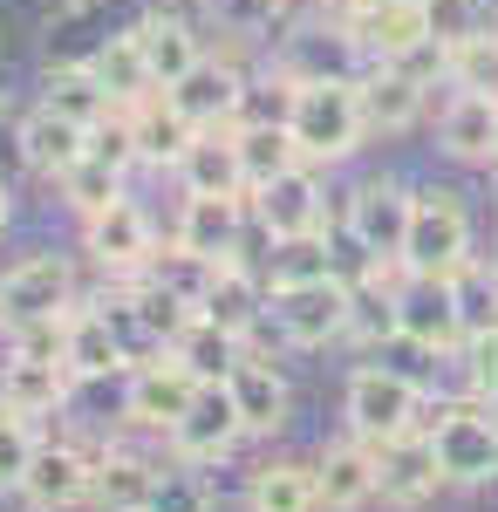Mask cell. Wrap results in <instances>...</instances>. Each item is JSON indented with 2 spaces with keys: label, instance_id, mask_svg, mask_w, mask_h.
Instances as JSON below:
<instances>
[{
  "label": "cell",
  "instance_id": "1",
  "mask_svg": "<svg viewBox=\"0 0 498 512\" xmlns=\"http://www.w3.org/2000/svg\"><path fill=\"white\" fill-rule=\"evenodd\" d=\"M280 123H287V137H294L301 164H321V171L348 164L362 144H369V123H362V96H355V82H287Z\"/></svg>",
  "mask_w": 498,
  "mask_h": 512
},
{
  "label": "cell",
  "instance_id": "2",
  "mask_svg": "<svg viewBox=\"0 0 498 512\" xmlns=\"http://www.w3.org/2000/svg\"><path fill=\"white\" fill-rule=\"evenodd\" d=\"M267 69L280 82H355L369 69V48H362V35L342 28L328 7H307V14H294V21L273 35Z\"/></svg>",
  "mask_w": 498,
  "mask_h": 512
},
{
  "label": "cell",
  "instance_id": "3",
  "mask_svg": "<svg viewBox=\"0 0 498 512\" xmlns=\"http://www.w3.org/2000/svg\"><path fill=\"white\" fill-rule=\"evenodd\" d=\"M267 315L287 349L348 342V328H355V280L328 274V280H301V287H267Z\"/></svg>",
  "mask_w": 498,
  "mask_h": 512
},
{
  "label": "cell",
  "instance_id": "4",
  "mask_svg": "<svg viewBox=\"0 0 498 512\" xmlns=\"http://www.w3.org/2000/svg\"><path fill=\"white\" fill-rule=\"evenodd\" d=\"M423 437H430V451H437L444 485H498V417H492V403H478V396L444 403Z\"/></svg>",
  "mask_w": 498,
  "mask_h": 512
},
{
  "label": "cell",
  "instance_id": "5",
  "mask_svg": "<svg viewBox=\"0 0 498 512\" xmlns=\"http://www.w3.org/2000/svg\"><path fill=\"white\" fill-rule=\"evenodd\" d=\"M471 260V205L451 185H423L417 212H410V239H403V267L410 274H458Z\"/></svg>",
  "mask_w": 498,
  "mask_h": 512
},
{
  "label": "cell",
  "instance_id": "6",
  "mask_svg": "<svg viewBox=\"0 0 498 512\" xmlns=\"http://www.w3.org/2000/svg\"><path fill=\"white\" fill-rule=\"evenodd\" d=\"M348 431L369 437V444H389V437H410L417 431V410H423V390L417 376H403V369H383V362H362L355 376H348Z\"/></svg>",
  "mask_w": 498,
  "mask_h": 512
},
{
  "label": "cell",
  "instance_id": "7",
  "mask_svg": "<svg viewBox=\"0 0 498 512\" xmlns=\"http://www.w3.org/2000/svg\"><path fill=\"white\" fill-rule=\"evenodd\" d=\"M246 55H253V48H239V41H219V48L198 62L192 76L171 89V96H178V110H185L198 130H232V123L246 117V103H253Z\"/></svg>",
  "mask_w": 498,
  "mask_h": 512
},
{
  "label": "cell",
  "instance_id": "8",
  "mask_svg": "<svg viewBox=\"0 0 498 512\" xmlns=\"http://www.w3.org/2000/svg\"><path fill=\"white\" fill-rule=\"evenodd\" d=\"M410 212H417V185H403V178H362L342 205V226H348L362 260H403Z\"/></svg>",
  "mask_w": 498,
  "mask_h": 512
},
{
  "label": "cell",
  "instance_id": "9",
  "mask_svg": "<svg viewBox=\"0 0 498 512\" xmlns=\"http://www.w3.org/2000/svg\"><path fill=\"white\" fill-rule=\"evenodd\" d=\"M396 342H417L423 355H458L464 321H458V287L451 274H410L396 280Z\"/></svg>",
  "mask_w": 498,
  "mask_h": 512
},
{
  "label": "cell",
  "instance_id": "10",
  "mask_svg": "<svg viewBox=\"0 0 498 512\" xmlns=\"http://www.w3.org/2000/svg\"><path fill=\"white\" fill-rule=\"evenodd\" d=\"M48 315H76V267L62 253H21L0 274V321H48Z\"/></svg>",
  "mask_w": 498,
  "mask_h": 512
},
{
  "label": "cell",
  "instance_id": "11",
  "mask_svg": "<svg viewBox=\"0 0 498 512\" xmlns=\"http://www.w3.org/2000/svg\"><path fill=\"white\" fill-rule=\"evenodd\" d=\"M82 246H89V260L110 280H137V274L157 267V226L137 198H116L110 212L82 219Z\"/></svg>",
  "mask_w": 498,
  "mask_h": 512
},
{
  "label": "cell",
  "instance_id": "12",
  "mask_svg": "<svg viewBox=\"0 0 498 512\" xmlns=\"http://www.w3.org/2000/svg\"><path fill=\"white\" fill-rule=\"evenodd\" d=\"M253 219H260L267 239L321 233V226H328V178H321V164H294V171H280L273 185H260V192H253Z\"/></svg>",
  "mask_w": 498,
  "mask_h": 512
},
{
  "label": "cell",
  "instance_id": "13",
  "mask_svg": "<svg viewBox=\"0 0 498 512\" xmlns=\"http://www.w3.org/2000/svg\"><path fill=\"white\" fill-rule=\"evenodd\" d=\"M130 35H137V48H144L157 89H178V82L212 55V48H205V21L178 14V7H151V14H137V21H130Z\"/></svg>",
  "mask_w": 498,
  "mask_h": 512
},
{
  "label": "cell",
  "instance_id": "14",
  "mask_svg": "<svg viewBox=\"0 0 498 512\" xmlns=\"http://www.w3.org/2000/svg\"><path fill=\"white\" fill-rule=\"evenodd\" d=\"M355 96H362V123H369V137H410L430 110V82L410 76V69H396V62H369L362 76H355Z\"/></svg>",
  "mask_w": 498,
  "mask_h": 512
},
{
  "label": "cell",
  "instance_id": "15",
  "mask_svg": "<svg viewBox=\"0 0 498 512\" xmlns=\"http://www.w3.org/2000/svg\"><path fill=\"white\" fill-rule=\"evenodd\" d=\"M164 437H171V451H178L185 465H219L232 444L246 437V424H239V403H232L226 383H205V390L192 396V410H185Z\"/></svg>",
  "mask_w": 498,
  "mask_h": 512
},
{
  "label": "cell",
  "instance_id": "16",
  "mask_svg": "<svg viewBox=\"0 0 498 512\" xmlns=\"http://www.w3.org/2000/svg\"><path fill=\"white\" fill-rule=\"evenodd\" d=\"M437 151L451 164H478L492 171V151H498V96L485 89H451L437 103Z\"/></svg>",
  "mask_w": 498,
  "mask_h": 512
},
{
  "label": "cell",
  "instance_id": "17",
  "mask_svg": "<svg viewBox=\"0 0 498 512\" xmlns=\"http://www.w3.org/2000/svg\"><path fill=\"white\" fill-rule=\"evenodd\" d=\"M246 233H253V198H192L185 192L171 246H185L198 260H239V239Z\"/></svg>",
  "mask_w": 498,
  "mask_h": 512
},
{
  "label": "cell",
  "instance_id": "18",
  "mask_svg": "<svg viewBox=\"0 0 498 512\" xmlns=\"http://www.w3.org/2000/svg\"><path fill=\"white\" fill-rule=\"evenodd\" d=\"M198 390H205V383H198L192 369H185L171 349H157L151 362H137V376H130V403H123V410H130L144 431H171V424L192 410Z\"/></svg>",
  "mask_w": 498,
  "mask_h": 512
},
{
  "label": "cell",
  "instance_id": "19",
  "mask_svg": "<svg viewBox=\"0 0 498 512\" xmlns=\"http://www.w3.org/2000/svg\"><path fill=\"white\" fill-rule=\"evenodd\" d=\"M314 478H321V512H362L369 499H383L376 444H369V437H355V431L314 458Z\"/></svg>",
  "mask_w": 498,
  "mask_h": 512
},
{
  "label": "cell",
  "instance_id": "20",
  "mask_svg": "<svg viewBox=\"0 0 498 512\" xmlns=\"http://www.w3.org/2000/svg\"><path fill=\"white\" fill-rule=\"evenodd\" d=\"M14 151H21V164H28L35 178H62V171H76V164L89 158V130H82L76 117H62V110L35 103L28 117L14 123Z\"/></svg>",
  "mask_w": 498,
  "mask_h": 512
},
{
  "label": "cell",
  "instance_id": "21",
  "mask_svg": "<svg viewBox=\"0 0 498 512\" xmlns=\"http://www.w3.org/2000/svg\"><path fill=\"white\" fill-rule=\"evenodd\" d=\"M89 485H96V458H82L76 444H41L21 478V499L35 512H76L89 506Z\"/></svg>",
  "mask_w": 498,
  "mask_h": 512
},
{
  "label": "cell",
  "instance_id": "22",
  "mask_svg": "<svg viewBox=\"0 0 498 512\" xmlns=\"http://www.w3.org/2000/svg\"><path fill=\"white\" fill-rule=\"evenodd\" d=\"M232 403H239V424H246V437H273L294 424V390H287V376L273 369V362H260V355H239V369L226 376Z\"/></svg>",
  "mask_w": 498,
  "mask_h": 512
},
{
  "label": "cell",
  "instance_id": "23",
  "mask_svg": "<svg viewBox=\"0 0 498 512\" xmlns=\"http://www.w3.org/2000/svg\"><path fill=\"white\" fill-rule=\"evenodd\" d=\"M198 21H205V35L219 41H239V48H260L267 55L273 35L301 14V0H192Z\"/></svg>",
  "mask_w": 498,
  "mask_h": 512
},
{
  "label": "cell",
  "instance_id": "24",
  "mask_svg": "<svg viewBox=\"0 0 498 512\" xmlns=\"http://www.w3.org/2000/svg\"><path fill=\"white\" fill-rule=\"evenodd\" d=\"M69 383H76L69 362L7 355V369H0V410H14V417H55L69 403Z\"/></svg>",
  "mask_w": 498,
  "mask_h": 512
},
{
  "label": "cell",
  "instance_id": "25",
  "mask_svg": "<svg viewBox=\"0 0 498 512\" xmlns=\"http://www.w3.org/2000/svg\"><path fill=\"white\" fill-rule=\"evenodd\" d=\"M376 472H383V499H389V506H423V499L444 485L437 451H430V437H423V431L376 444Z\"/></svg>",
  "mask_w": 498,
  "mask_h": 512
},
{
  "label": "cell",
  "instance_id": "26",
  "mask_svg": "<svg viewBox=\"0 0 498 512\" xmlns=\"http://www.w3.org/2000/svg\"><path fill=\"white\" fill-rule=\"evenodd\" d=\"M130 123H137L144 164H164V171H178V158H185L198 137H205V130L178 110V96H171V89H151L144 103H130Z\"/></svg>",
  "mask_w": 498,
  "mask_h": 512
},
{
  "label": "cell",
  "instance_id": "27",
  "mask_svg": "<svg viewBox=\"0 0 498 512\" xmlns=\"http://www.w3.org/2000/svg\"><path fill=\"white\" fill-rule=\"evenodd\" d=\"M178 185L192 198H253L246 192V171H239V144L232 130H205L192 151L178 158Z\"/></svg>",
  "mask_w": 498,
  "mask_h": 512
},
{
  "label": "cell",
  "instance_id": "28",
  "mask_svg": "<svg viewBox=\"0 0 498 512\" xmlns=\"http://www.w3.org/2000/svg\"><path fill=\"white\" fill-rule=\"evenodd\" d=\"M41 103L62 110V117H76L82 130H96L103 117H116V96L103 89V76L89 69V55H82V62H48V69H41Z\"/></svg>",
  "mask_w": 498,
  "mask_h": 512
},
{
  "label": "cell",
  "instance_id": "29",
  "mask_svg": "<svg viewBox=\"0 0 498 512\" xmlns=\"http://www.w3.org/2000/svg\"><path fill=\"white\" fill-rule=\"evenodd\" d=\"M157 465L137 458V451H110L96 458V485H89V512H151V492H157Z\"/></svg>",
  "mask_w": 498,
  "mask_h": 512
},
{
  "label": "cell",
  "instance_id": "30",
  "mask_svg": "<svg viewBox=\"0 0 498 512\" xmlns=\"http://www.w3.org/2000/svg\"><path fill=\"white\" fill-rule=\"evenodd\" d=\"M232 144H239L246 192H260V185H273L280 171L301 164V151H294V137H287V123H280V117H239V123H232Z\"/></svg>",
  "mask_w": 498,
  "mask_h": 512
},
{
  "label": "cell",
  "instance_id": "31",
  "mask_svg": "<svg viewBox=\"0 0 498 512\" xmlns=\"http://www.w3.org/2000/svg\"><path fill=\"white\" fill-rule=\"evenodd\" d=\"M198 315L232 328V335H253V321L267 315V301H260V280L246 274L239 260H219L212 280H205V294H198Z\"/></svg>",
  "mask_w": 498,
  "mask_h": 512
},
{
  "label": "cell",
  "instance_id": "32",
  "mask_svg": "<svg viewBox=\"0 0 498 512\" xmlns=\"http://www.w3.org/2000/svg\"><path fill=\"white\" fill-rule=\"evenodd\" d=\"M246 512H321V478L301 458H273L246 478Z\"/></svg>",
  "mask_w": 498,
  "mask_h": 512
},
{
  "label": "cell",
  "instance_id": "33",
  "mask_svg": "<svg viewBox=\"0 0 498 512\" xmlns=\"http://www.w3.org/2000/svg\"><path fill=\"white\" fill-rule=\"evenodd\" d=\"M171 355H178V362L192 369L198 383H226L232 369H239V355H246V335H232V328H219V321L192 315L185 328H178Z\"/></svg>",
  "mask_w": 498,
  "mask_h": 512
},
{
  "label": "cell",
  "instance_id": "34",
  "mask_svg": "<svg viewBox=\"0 0 498 512\" xmlns=\"http://www.w3.org/2000/svg\"><path fill=\"white\" fill-rule=\"evenodd\" d=\"M123 362H130L123 328H116L103 308H76V321H69V369H76V376H116Z\"/></svg>",
  "mask_w": 498,
  "mask_h": 512
},
{
  "label": "cell",
  "instance_id": "35",
  "mask_svg": "<svg viewBox=\"0 0 498 512\" xmlns=\"http://www.w3.org/2000/svg\"><path fill=\"white\" fill-rule=\"evenodd\" d=\"M342 274L335 267V233H294V239H273L267 246V287H301V280H328Z\"/></svg>",
  "mask_w": 498,
  "mask_h": 512
},
{
  "label": "cell",
  "instance_id": "36",
  "mask_svg": "<svg viewBox=\"0 0 498 512\" xmlns=\"http://www.w3.org/2000/svg\"><path fill=\"white\" fill-rule=\"evenodd\" d=\"M89 69L103 76V89L116 96V110H130V103H144L157 82H151V62H144V48H137V35L130 28H116L96 55H89Z\"/></svg>",
  "mask_w": 498,
  "mask_h": 512
},
{
  "label": "cell",
  "instance_id": "37",
  "mask_svg": "<svg viewBox=\"0 0 498 512\" xmlns=\"http://www.w3.org/2000/svg\"><path fill=\"white\" fill-rule=\"evenodd\" d=\"M123 178H130V171H116V164H103V158H82L76 171L55 178V192H62V205H69L76 219H96V212H110L116 198H130Z\"/></svg>",
  "mask_w": 498,
  "mask_h": 512
},
{
  "label": "cell",
  "instance_id": "38",
  "mask_svg": "<svg viewBox=\"0 0 498 512\" xmlns=\"http://www.w3.org/2000/svg\"><path fill=\"white\" fill-rule=\"evenodd\" d=\"M451 287H458V321L464 335H498V274L471 253L458 274H451Z\"/></svg>",
  "mask_w": 498,
  "mask_h": 512
},
{
  "label": "cell",
  "instance_id": "39",
  "mask_svg": "<svg viewBox=\"0 0 498 512\" xmlns=\"http://www.w3.org/2000/svg\"><path fill=\"white\" fill-rule=\"evenodd\" d=\"M444 89H485V96H498V21L485 35L444 48Z\"/></svg>",
  "mask_w": 498,
  "mask_h": 512
},
{
  "label": "cell",
  "instance_id": "40",
  "mask_svg": "<svg viewBox=\"0 0 498 512\" xmlns=\"http://www.w3.org/2000/svg\"><path fill=\"white\" fill-rule=\"evenodd\" d=\"M423 14H430V41H437V48H458V41L485 35L498 21L492 0H423Z\"/></svg>",
  "mask_w": 498,
  "mask_h": 512
},
{
  "label": "cell",
  "instance_id": "41",
  "mask_svg": "<svg viewBox=\"0 0 498 512\" xmlns=\"http://www.w3.org/2000/svg\"><path fill=\"white\" fill-rule=\"evenodd\" d=\"M41 437L28 417H14V410H0V492H21V478H28V465H35Z\"/></svg>",
  "mask_w": 498,
  "mask_h": 512
},
{
  "label": "cell",
  "instance_id": "42",
  "mask_svg": "<svg viewBox=\"0 0 498 512\" xmlns=\"http://www.w3.org/2000/svg\"><path fill=\"white\" fill-rule=\"evenodd\" d=\"M89 158L116 164V171H137V164H144V144H137V123H130V110H116V117H103L96 130H89Z\"/></svg>",
  "mask_w": 498,
  "mask_h": 512
},
{
  "label": "cell",
  "instance_id": "43",
  "mask_svg": "<svg viewBox=\"0 0 498 512\" xmlns=\"http://www.w3.org/2000/svg\"><path fill=\"white\" fill-rule=\"evenodd\" d=\"M151 512H212V478L205 472H164L151 492Z\"/></svg>",
  "mask_w": 498,
  "mask_h": 512
},
{
  "label": "cell",
  "instance_id": "44",
  "mask_svg": "<svg viewBox=\"0 0 498 512\" xmlns=\"http://www.w3.org/2000/svg\"><path fill=\"white\" fill-rule=\"evenodd\" d=\"M7 226H14V192H7V178H0V239H7Z\"/></svg>",
  "mask_w": 498,
  "mask_h": 512
},
{
  "label": "cell",
  "instance_id": "45",
  "mask_svg": "<svg viewBox=\"0 0 498 512\" xmlns=\"http://www.w3.org/2000/svg\"><path fill=\"white\" fill-rule=\"evenodd\" d=\"M307 7H335V0H307Z\"/></svg>",
  "mask_w": 498,
  "mask_h": 512
},
{
  "label": "cell",
  "instance_id": "46",
  "mask_svg": "<svg viewBox=\"0 0 498 512\" xmlns=\"http://www.w3.org/2000/svg\"><path fill=\"white\" fill-rule=\"evenodd\" d=\"M492 171H498V151H492Z\"/></svg>",
  "mask_w": 498,
  "mask_h": 512
}]
</instances>
